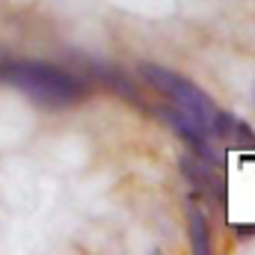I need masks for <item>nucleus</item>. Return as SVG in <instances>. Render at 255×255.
<instances>
[{
	"label": "nucleus",
	"mask_w": 255,
	"mask_h": 255,
	"mask_svg": "<svg viewBox=\"0 0 255 255\" xmlns=\"http://www.w3.org/2000/svg\"><path fill=\"white\" fill-rule=\"evenodd\" d=\"M0 83L21 92L45 110H68L89 95V83L48 60H0Z\"/></svg>",
	"instance_id": "f257e3e1"
},
{
	"label": "nucleus",
	"mask_w": 255,
	"mask_h": 255,
	"mask_svg": "<svg viewBox=\"0 0 255 255\" xmlns=\"http://www.w3.org/2000/svg\"><path fill=\"white\" fill-rule=\"evenodd\" d=\"M136 71L145 80V86H151L169 104H175L178 110H184L187 116H193L199 125L211 133V119L217 113V104H214V98L202 86H196L190 77H184V74H178V71H172V68H166L160 63H139Z\"/></svg>",
	"instance_id": "f03ea898"
},
{
	"label": "nucleus",
	"mask_w": 255,
	"mask_h": 255,
	"mask_svg": "<svg viewBox=\"0 0 255 255\" xmlns=\"http://www.w3.org/2000/svg\"><path fill=\"white\" fill-rule=\"evenodd\" d=\"M148 113H154L166 128H172V130L178 133V139L187 145V151H190L193 157H199V160H205V163H211V166H217V169L223 166V157H220V151L214 148L211 133L199 125L193 116H187L184 110H178V107L169 104V101L148 107Z\"/></svg>",
	"instance_id": "7ed1b4c3"
},
{
	"label": "nucleus",
	"mask_w": 255,
	"mask_h": 255,
	"mask_svg": "<svg viewBox=\"0 0 255 255\" xmlns=\"http://www.w3.org/2000/svg\"><path fill=\"white\" fill-rule=\"evenodd\" d=\"M178 169H181V175H184L202 196H211V199H217V202H226V181H223V175L217 172V166H211V163L193 157L190 151H187V154L178 160Z\"/></svg>",
	"instance_id": "20e7f679"
},
{
	"label": "nucleus",
	"mask_w": 255,
	"mask_h": 255,
	"mask_svg": "<svg viewBox=\"0 0 255 255\" xmlns=\"http://www.w3.org/2000/svg\"><path fill=\"white\" fill-rule=\"evenodd\" d=\"M211 136L223 139L232 148H255V130L253 125H247L244 119H238L232 110H220L211 119Z\"/></svg>",
	"instance_id": "39448f33"
},
{
	"label": "nucleus",
	"mask_w": 255,
	"mask_h": 255,
	"mask_svg": "<svg viewBox=\"0 0 255 255\" xmlns=\"http://www.w3.org/2000/svg\"><path fill=\"white\" fill-rule=\"evenodd\" d=\"M92 77H95V80H101L104 86H110V89H113L116 95H122L125 101L136 104V107H142V110H148V104L142 101L139 89H136V86H133V83L128 80L122 71H116L113 65H107V63L101 65V63H95V65H92Z\"/></svg>",
	"instance_id": "423d86ee"
},
{
	"label": "nucleus",
	"mask_w": 255,
	"mask_h": 255,
	"mask_svg": "<svg viewBox=\"0 0 255 255\" xmlns=\"http://www.w3.org/2000/svg\"><path fill=\"white\" fill-rule=\"evenodd\" d=\"M187 232H190V247L193 253L208 255L211 253V229H208V217L199 205L187 208Z\"/></svg>",
	"instance_id": "0eeeda50"
}]
</instances>
